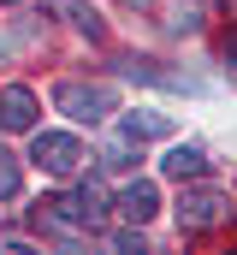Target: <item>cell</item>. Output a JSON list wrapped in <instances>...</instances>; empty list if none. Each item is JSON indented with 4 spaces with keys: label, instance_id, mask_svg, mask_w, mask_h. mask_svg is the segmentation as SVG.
<instances>
[{
    "label": "cell",
    "instance_id": "cell-1",
    "mask_svg": "<svg viewBox=\"0 0 237 255\" xmlns=\"http://www.w3.org/2000/svg\"><path fill=\"white\" fill-rule=\"evenodd\" d=\"M42 220H59V226H77V232H95L101 226V214H107V196H101V184H77L71 196H48L42 208H36Z\"/></svg>",
    "mask_w": 237,
    "mask_h": 255
},
{
    "label": "cell",
    "instance_id": "cell-2",
    "mask_svg": "<svg viewBox=\"0 0 237 255\" xmlns=\"http://www.w3.org/2000/svg\"><path fill=\"white\" fill-rule=\"evenodd\" d=\"M30 160L48 172V178H77L83 172V142L71 136V130H36V142H30Z\"/></svg>",
    "mask_w": 237,
    "mask_h": 255
},
{
    "label": "cell",
    "instance_id": "cell-3",
    "mask_svg": "<svg viewBox=\"0 0 237 255\" xmlns=\"http://www.w3.org/2000/svg\"><path fill=\"white\" fill-rule=\"evenodd\" d=\"M54 107L65 113V119H77V125H101V119L118 107V95L107 89V83H59Z\"/></svg>",
    "mask_w": 237,
    "mask_h": 255
},
{
    "label": "cell",
    "instance_id": "cell-4",
    "mask_svg": "<svg viewBox=\"0 0 237 255\" xmlns=\"http://www.w3.org/2000/svg\"><path fill=\"white\" fill-rule=\"evenodd\" d=\"M232 220V196L220 190H184V202H178V232H214V226H226Z\"/></svg>",
    "mask_w": 237,
    "mask_h": 255
},
{
    "label": "cell",
    "instance_id": "cell-5",
    "mask_svg": "<svg viewBox=\"0 0 237 255\" xmlns=\"http://www.w3.org/2000/svg\"><path fill=\"white\" fill-rule=\"evenodd\" d=\"M154 208H160V190H154L148 178H130V184L113 196V214L124 220V226H148V220H154Z\"/></svg>",
    "mask_w": 237,
    "mask_h": 255
},
{
    "label": "cell",
    "instance_id": "cell-6",
    "mask_svg": "<svg viewBox=\"0 0 237 255\" xmlns=\"http://www.w3.org/2000/svg\"><path fill=\"white\" fill-rule=\"evenodd\" d=\"M30 125H36V95L24 83L0 89V130H30Z\"/></svg>",
    "mask_w": 237,
    "mask_h": 255
},
{
    "label": "cell",
    "instance_id": "cell-7",
    "mask_svg": "<svg viewBox=\"0 0 237 255\" xmlns=\"http://www.w3.org/2000/svg\"><path fill=\"white\" fill-rule=\"evenodd\" d=\"M160 172L178 178V184H184V178H202V172H208V154H202L196 142H172V148L160 154Z\"/></svg>",
    "mask_w": 237,
    "mask_h": 255
},
{
    "label": "cell",
    "instance_id": "cell-8",
    "mask_svg": "<svg viewBox=\"0 0 237 255\" xmlns=\"http://www.w3.org/2000/svg\"><path fill=\"white\" fill-rule=\"evenodd\" d=\"M172 119L166 113H124L118 119V136H130V142H148V136H166Z\"/></svg>",
    "mask_w": 237,
    "mask_h": 255
},
{
    "label": "cell",
    "instance_id": "cell-9",
    "mask_svg": "<svg viewBox=\"0 0 237 255\" xmlns=\"http://www.w3.org/2000/svg\"><path fill=\"white\" fill-rule=\"evenodd\" d=\"M48 6H54V12H65L83 36H101V30H107V24H101V12H95L89 0H48Z\"/></svg>",
    "mask_w": 237,
    "mask_h": 255
},
{
    "label": "cell",
    "instance_id": "cell-10",
    "mask_svg": "<svg viewBox=\"0 0 237 255\" xmlns=\"http://www.w3.org/2000/svg\"><path fill=\"white\" fill-rule=\"evenodd\" d=\"M196 12H202L196 0H178V6H172V18H166V30H172V36H190V30H202V18H196Z\"/></svg>",
    "mask_w": 237,
    "mask_h": 255
},
{
    "label": "cell",
    "instance_id": "cell-11",
    "mask_svg": "<svg viewBox=\"0 0 237 255\" xmlns=\"http://www.w3.org/2000/svg\"><path fill=\"white\" fill-rule=\"evenodd\" d=\"M6 196H18V160L0 148V202H6Z\"/></svg>",
    "mask_w": 237,
    "mask_h": 255
},
{
    "label": "cell",
    "instance_id": "cell-12",
    "mask_svg": "<svg viewBox=\"0 0 237 255\" xmlns=\"http://www.w3.org/2000/svg\"><path fill=\"white\" fill-rule=\"evenodd\" d=\"M107 244H113V250H136V255H142V232H136V226H130V232H113V238H107Z\"/></svg>",
    "mask_w": 237,
    "mask_h": 255
},
{
    "label": "cell",
    "instance_id": "cell-13",
    "mask_svg": "<svg viewBox=\"0 0 237 255\" xmlns=\"http://www.w3.org/2000/svg\"><path fill=\"white\" fill-rule=\"evenodd\" d=\"M226 60L237 65V30H232V36H226Z\"/></svg>",
    "mask_w": 237,
    "mask_h": 255
},
{
    "label": "cell",
    "instance_id": "cell-14",
    "mask_svg": "<svg viewBox=\"0 0 237 255\" xmlns=\"http://www.w3.org/2000/svg\"><path fill=\"white\" fill-rule=\"evenodd\" d=\"M220 6H226V12H237V0H220Z\"/></svg>",
    "mask_w": 237,
    "mask_h": 255
},
{
    "label": "cell",
    "instance_id": "cell-15",
    "mask_svg": "<svg viewBox=\"0 0 237 255\" xmlns=\"http://www.w3.org/2000/svg\"><path fill=\"white\" fill-rule=\"evenodd\" d=\"M0 6H12V0H0Z\"/></svg>",
    "mask_w": 237,
    "mask_h": 255
}]
</instances>
